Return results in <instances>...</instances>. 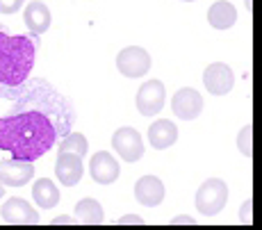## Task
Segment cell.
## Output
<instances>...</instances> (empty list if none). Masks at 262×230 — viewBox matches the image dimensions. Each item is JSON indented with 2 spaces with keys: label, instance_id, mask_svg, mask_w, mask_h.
<instances>
[{
  "label": "cell",
  "instance_id": "6da1fadb",
  "mask_svg": "<svg viewBox=\"0 0 262 230\" xmlns=\"http://www.w3.org/2000/svg\"><path fill=\"white\" fill-rule=\"evenodd\" d=\"M75 109L67 96L55 89L46 78L25 82L12 109L0 117V151L12 159L34 162L55 146V139L71 132Z\"/></svg>",
  "mask_w": 262,
  "mask_h": 230
},
{
  "label": "cell",
  "instance_id": "7a4b0ae2",
  "mask_svg": "<svg viewBox=\"0 0 262 230\" xmlns=\"http://www.w3.org/2000/svg\"><path fill=\"white\" fill-rule=\"evenodd\" d=\"M39 39L30 34H7L0 26V98L16 101L30 80L37 59Z\"/></svg>",
  "mask_w": 262,
  "mask_h": 230
},
{
  "label": "cell",
  "instance_id": "3957f363",
  "mask_svg": "<svg viewBox=\"0 0 262 230\" xmlns=\"http://www.w3.org/2000/svg\"><path fill=\"white\" fill-rule=\"evenodd\" d=\"M196 210L205 217H214L228 203V185L221 178H208L199 189H196Z\"/></svg>",
  "mask_w": 262,
  "mask_h": 230
},
{
  "label": "cell",
  "instance_id": "277c9868",
  "mask_svg": "<svg viewBox=\"0 0 262 230\" xmlns=\"http://www.w3.org/2000/svg\"><path fill=\"white\" fill-rule=\"evenodd\" d=\"M150 55L139 46H128V48H121L117 55V68L121 71V76L130 78V80H137L144 78L146 73L150 71Z\"/></svg>",
  "mask_w": 262,
  "mask_h": 230
},
{
  "label": "cell",
  "instance_id": "5b68a950",
  "mask_svg": "<svg viewBox=\"0 0 262 230\" xmlns=\"http://www.w3.org/2000/svg\"><path fill=\"white\" fill-rule=\"evenodd\" d=\"M137 109L142 117H155L162 112L164 101H167V87L160 80H146L137 91Z\"/></svg>",
  "mask_w": 262,
  "mask_h": 230
},
{
  "label": "cell",
  "instance_id": "8992f818",
  "mask_svg": "<svg viewBox=\"0 0 262 230\" xmlns=\"http://www.w3.org/2000/svg\"><path fill=\"white\" fill-rule=\"evenodd\" d=\"M112 148L125 162H137L144 155V139L135 128L123 126L112 134Z\"/></svg>",
  "mask_w": 262,
  "mask_h": 230
},
{
  "label": "cell",
  "instance_id": "52a82bcc",
  "mask_svg": "<svg viewBox=\"0 0 262 230\" xmlns=\"http://www.w3.org/2000/svg\"><path fill=\"white\" fill-rule=\"evenodd\" d=\"M0 217L5 223H12V226H34V223H39V212L32 208V203L18 196L7 198L3 203Z\"/></svg>",
  "mask_w": 262,
  "mask_h": 230
},
{
  "label": "cell",
  "instance_id": "ba28073f",
  "mask_svg": "<svg viewBox=\"0 0 262 230\" xmlns=\"http://www.w3.org/2000/svg\"><path fill=\"white\" fill-rule=\"evenodd\" d=\"M173 114L183 121H194L203 112V96L196 91L194 87H183L176 91L173 101H171Z\"/></svg>",
  "mask_w": 262,
  "mask_h": 230
},
{
  "label": "cell",
  "instance_id": "9c48e42d",
  "mask_svg": "<svg viewBox=\"0 0 262 230\" xmlns=\"http://www.w3.org/2000/svg\"><path fill=\"white\" fill-rule=\"evenodd\" d=\"M203 84L210 94L214 96H224L235 87V73L228 64L214 62L203 71Z\"/></svg>",
  "mask_w": 262,
  "mask_h": 230
},
{
  "label": "cell",
  "instance_id": "30bf717a",
  "mask_svg": "<svg viewBox=\"0 0 262 230\" xmlns=\"http://www.w3.org/2000/svg\"><path fill=\"white\" fill-rule=\"evenodd\" d=\"M34 178V162L23 159H3L0 162V185L3 187H23Z\"/></svg>",
  "mask_w": 262,
  "mask_h": 230
},
{
  "label": "cell",
  "instance_id": "8fae6325",
  "mask_svg": "<svg viewBox=\"0 0 262 230\" xmlns=\"http://www.w3.org/2000/svg\"><path fill=\"white\" fill-rule=\"evenodd\" d=\"M89 173H92V180H96L98 185H112L119 178L121 167L114 155H110L107 151H98L89 159Z\"/></svg>",
  "mask_w": 262,
  "mask_h": 230
},
{
  "label": "cell",
  "instance_id": "7c38bea8",
  "mask_svg": "<svg viewBox=\"0 0 262 230\" xmlns=\"http://www.w3.org/2000/svg\"><path fill=\"white\" fill-rule=\"evenodd\" d=\"M23 21H25V28L30 30V37L39 39L50 28L53 16H50V9H48L46 3H41V0H32V3H28L25 9H23Z\"/></svg>",
  "mask_w": 262,
  "mask_h": 230
},
{
  "label": "cell",
  "instance_id": "4fadbf2b",
  "mask_svg": "<svg viewBox=\"0 0 262 230\" xmlns=\"http://www.w3.org/2000/svg\"><path fill=\"white\" fill-rule=\"evenodd\" d=\"M164 196H167V189L158 176H142L135 182V198L146 208H158Z\"/></svg>",
  "mask_w": 262,
  "mask_h": 230
},
{
  "label": "cell",
  "instance_id": "5bb4252c",
  "mask_svg": "<svg viewBox=\"0 0 262 230\" xmlns=\"http://www.w3.org/2000/svg\"><path fill=\"white\" fill-rule=\"evenodd\" d=\"M82 159L75 157L71 153H59L55 162V176L64 187H75L82 178Z\"/></svg>",
  "mask_w": 262,
  "mask_h": 230
},
{
  "label": "cell",
  "instance_id": "9a60e30c",
  "mask_svg": "<svg viewBox=\"0 0 262 230\" xmlns=\"http://www.w3.org/2000/svg\"><path fill=\"white\" fill-rule=\"evenodd\" d=\"M148 144L155 148V151H164V148L173 146L178 142V128H176L173 121H167V119H160V121H153L148 126Z\"/></svg>",
  "mask_w": 262,
  "mask_h": 230
},
{
  "label": "cell",
  "instance_id": "2e32d148",
  "mask_svg": "<svg viewBox=\"0 0 262 230\" xmlns=\"http://www.w3.org/2000/svg\"><path fill=\"white\" fill-rule=\"evenodd\" d=\"M208 23L214 30H230L237 23V7L228 0H216L208 9Z\"/></svg>",
  "mask_w": 262,
  "mask_h": 230
},
{
  "label": "cell",
  "instance_id": "e0dca14e",
  "mask_svg": "<svg viewBox=\"0 0 262 230\" xmlns=\"http://www.w3.org/2000/svg\"><path fill=\"white\" fill-rule=\"evenodd\" d=\"M32 198L41 210H53L59 203V189L50 178H39L32 185Z\"/></svg>",
  "mask_w": 262,
  "mask_h": 230
},
{
  "label": "cell",
  "instance_id": "ac0fdd59",
  "mask_svg": "<svg viewBox=\"0 0 262 230\" xmlns=\"http://www.w3.org/2000/svg\"><path fill=\"white\" fill-rule=\"evenodd\" d=\"M75 221L84 223V226H98V223H103L105 221L103 205L96 201V198H82V201L75 205Z\"/></svg>",
  "mask_w": 262,
  "mask_h": 230
},
{
  "label": "cell",
  "instance_id": "d6986e66",
  "mask_svg": "<svg viewBox=\"0 0 262 230\" xmlns=\"http://www.w3.org/2000/svg\"><path fill=\"white\" fill-rule=\"evenodd\" d=\"M57 151H59V153H71V155H75V157L82 159L84 155H87V151H89V144H87V139H84V134H80V132H69L67 137H62V142H59Z\"/></svg>",
  "mask_w": 262,
  "mask_h": 230
},
{
  "label": "cell",
  "instance_id": "ffe728a7",
  "mask_svg": "<svg viewBox=\"0 0 262 230\" xmlns=\"http://www.w3.org/2000/svg\"><path fill=\"white\" fill-rule=\"evenodd\" d=\"M251 134H253V128L251 126H244L242 132L237 134V148L244 153V157H251L253 151H251Z\"/></svg>",
  "mask_w": 262,
  "mask_h": 230
},
{
  "label": "cell",
  "instance_id": "44dd1931",
  "mask_svg": "<svg viewBox=\"0 0 262 230\" xmlns=\"http://www.w3.org/2000/svg\"><path fill=\"white\" fill-rule=\"evenodd\" d=\"M25 5V0H0V14H14Z\"/></svg>",
  "mask_w": 262,
  "mask_h": 230
},
{
  "label": "cell",
  "instance_id": "7402d4cb",
  "mask_svg": "<svg viewBox=\"0 0 262 230\" xmlns=\"http://www.w3.org/2000/svg\"><path fill=\"white\" fill-rule=\"evenodd\" d=\"M117 223H121V226H144V219L137 214H123L117 219Z\"/></svg>",
  "mask_w": 262,
  "mask_h": 230
},
{
  "label": "cell",
  "instance_id": "603a6c76",
  "mask_svg": "<svg viewBox=\"0 0 262 230\" xmlns=\"http://www.w3.org/2000/svg\"><path fill=\"white\" fill-rule=\"evenodd\" d=\"M171 223H173V226H194L196 219L194 217H187V214H180V217L171 219Z\"/></svg>",
  "mask_w": 262,
  "mask_h": 230
},
{
  "label": "cell",
  "instance_id": "cb8c5ba5",
  "mask_svg": "<svg viewBox=\"0 0 262 230\" xmlns=\"http://www.w3.org/2000/svg\"><path fill=\"white\" fill-rule=\"evenodd\" d=\"M50 223H53V226H71V223H75V219L69 217V214H62V217H55Z\"/></svg>",
  "mask_w": 262,
  "mask_h": 230
},
{
  "label": "cell",
  "instance_id": "d4e9b609",
  "mask_svg": "<svg viewBox=\"0 0 262 230\" xmlns=\"http://www.w3.org/2000/svg\"><path fill=\"white\" fill-rule=\"evenodd\" d=\"M242 221H244V223H251V201H246L244 208H242Z\"/></svg>",
  "mask_w": 262,
  "mask_h": 230
},
{
  "label": "cell",
  "instance_id": "484cf974",
  "mask_svg": "<svg viewBox=\"0 0 262 230\" xmlns=\"http://www.w3.org/2000/svg\"><path fill=\"white\" fill-rule=\"evenodd\" d=\"M5 196V187H3V185H0V198H3Z\"/></svg>",
  "mask_w": 262,
  "mask_h": 230
},
{
  "label": "cell",
  "instance_id": "4316f807",
  "mask_svg": "<svg viewBox=\"0 0 262 230\" xmlns=\"http://www.w3.org/2000/svg\"><path fill=\"white\" fill-rule=\"evenodd\" d=\"M183 3H194V0H183Z\"/></svg>",
  "mask_w": 262,
  "mask_h": 230
}]
</instances>
